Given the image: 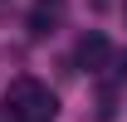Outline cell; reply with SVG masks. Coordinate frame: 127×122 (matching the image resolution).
Here are the masks:
<instances>
[{
    "label": "cell",
    "instance_id": "cell-1",
    "mask_svg": "<svg viewBox=\"0 0 127 122\" xmlns=\"http://www.w3.org/2000/svg\"><path fill=\"white\" fill-rule=\"evenodd\" d=\"M5 103L15 112V122H54L59 117V98L44 83H34V78H15L10 93H5Z\"/></svg>",
    "mask_w": 127,
    "mask_h": 122
},
{
    "label": "cell",
    "instance_id": "cell-2",
    "mask_svg": "<svg viewBox=\"0 0 127 122\" xmlns=\"http://www.w3.org/2000/svg\"><path fill=\"white\" fill-rule=\"evenodd\" d=\"M108 59H112V49H108V39H103L98 30L78 39V63H83V68H103Z\"/></svg>",
    "mask_w": 127,
    "mask_h": 122
},
{
    "label": "cell",
    "instance_id": "cell-3",
    "mask_svg": "<svg viewBox=\"0 0 127 122\" xmlns=\"http://www.w3.org/2000/svg\"><path fill=\"white\" fill-rule=\"evenodd\" d=\"M59 15H64V0H39L34 15H30V30H34V34H49V25H54Z\"/></svg>",
    "mask_w": 127,
    "mask_h": 122
},
{
    "label": "cell",
    "instance_id": "cell-4",
    "mask_svg": "<svg viewBox=\"0 0 127 122\" xmlns=\"http://www.w3.org/2000/svg\"><path fill=\"white\" fill-rule=\"evenodd\" d=\"M112 107H117V103H112V93L103 88V93H98V122H112Z\"/></svg>",
    "mask_w": 127,
    "mask_h": 122
},
{
    "label": "cell",
    "instance_id": "cell-5",
    "mask_svg": "<svg viewBox=\"0 0 127 122\" xmlns=\"http://www.w3.org/2000/svg\"><path fill=\"white\" fill-rule=\"evenodd\" d=\"M117 73H122V78H127V54H122V59H117Z\"/></svg>",
    "mask_w": 127,
    "mask_h": 122
},
{
    "label": "cell",
    "instance_id": "cell-6",
    "mask_svg": "<svg viewBox=\"0 0 127 122\" xmlns=\"http://www.w3.org/2000/svg\"><path fill=\"white\" fill-rule=\"evenodd\" d=\"M103 5H108V0H93V10H103Z\"/></svg>",
    "mask_w": 127,
    "mask_h": 122
},
{
    "label": "cell",
    "instance_id": "cell-7",
    "mask_svg": "<svg viewBox=\"0 0 127 122\" xmlns=\"http://www.w3.org/2000/svg\"><path fill=\"white\" fill-rule=\"evenodd\" d=\"M122 20H127V0H122Z\"/></svg>",
    "mask_w": 127,
    "mask_h": 122
}]
</instances>
